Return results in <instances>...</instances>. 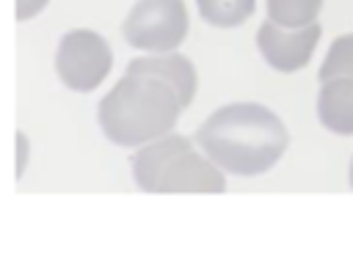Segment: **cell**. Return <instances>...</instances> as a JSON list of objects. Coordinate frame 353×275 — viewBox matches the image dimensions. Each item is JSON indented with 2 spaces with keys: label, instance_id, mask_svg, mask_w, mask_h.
I'll return each mask as SVG.
<instances>
[{
  "label": "cell",
  "instance_id": "cell-10",
  "mask_svg": "<svg viewBox=\"0 0 353 275\" xmlns=\"http://www.w3.org/2000/svg\"><path fill=\"white\" fill-rule=\"evenodd\" d=\"M325 0H265L268 19L281 28H303L317 22Z\"/></svg>",
  "mask_w": 353,
  "mask_h": 275
},
{
  "label": "cell",
  "instance_id": "cell-4",
  "mask_svg": "<svg viewBox=\"0 0 353 275\" xmlns=\"http://www.w3.org/2000/svg\"><path fill=\"white\" fill-rule=\"evenodd\" d=\"M113 69L108 38L91 28H72L55 47V74L74 94L97 91Z\"/></svg>",
  "mask_w": 353,
  "mask_h": 275
},
{
  "label": "cell",
  "instance_id": "cell-1",
  "mask_svg": "<svg viewBox=\"0 0 353 275\" xmlns=\"http://www.w3.org/2000/svg\"><path fill=\"white\" fill-rule=\"evenodd\" d=\"M193 143L232 176H262L287 151L290 132L284 121L259 102H229L212 110Z\"/></svg>",
  "mask_w": 353,
  "mask_h": 275
},
{
  "label": "cell",
  "instance_id": "cell-12",
  "mask_svg": "<svg viewBox=\"0 0 353 275\" xmlns=\"http://www.w3.org/2000/svg\"><path fill=\"white\" fill-rule=\"evenodd\" d=\"M14 146H17V151H14V176L19 182L25 176V170H28V162H30V138L22 129H17Z\"/></svg>",
  "mask_w": 353,
  "mask_h": 275
},
{
  "label": "cell",
  "instance_id": "cell-5",
  "mask_svg": "<svg viewBox=\"0 0 353 275\" xmlns=\"http://www.w3.org/2000/svg\"><path fill=\"white\" fill-rule=\"evenodd\" d=\"M226 190V173L193 143H182L160 168L152 192L157 195H218Z\"/></svg>",
  "mask_w": 353,
  "mask_h": 275
},
{
  "label": "cell",
  "instance_id": "cell-11",
  "mask_svg": "<svg viewBox=\"0 0 353 275\" xmlns=\"http://www.w3.org/2000/svg\"><path fill=\"white\" fill-rule=\"evenodd\" d=\"M317 77H320V82L331 80V77H353V33H345L331 41Z\"/></svg>",
  "mask_w": 353,
  "mask_h": 275
},
{
  "label": "cell",
  "instance_id": "cell-6",
  "mask_svg": "<svg viewBox=\"0 0 353 275\" xmlns=\"http://www.w3.org/2000/svg\"><path fill=\"white\" fill-rule=\"evenodd\" d=\"M320 36H323V28L317 22L303 25V28H281L265 19L256 28V50L270 69L281 74H292L309 66Z\"/></svg>",
  "mask_w": 353,
  "mask_h": 275
},
{
  "label": "cell",
  "instance_id": "cell-2",
  "mask_svg": "<svg viewBox=\"0 0 353 275\" xmlns=\"http://www.w3.org/2000/svg\"><path fill=\"white\" fill-rule=\"evenodd\" d=\"M182 102L171 85L149 74L124 72L97 104L102 135L121 148H138L176 129Z\"/></svg>",
  "mask_w": 353,
  "mask_h": 275
},
{
  "label": "cell",
  "instance_id": "cell-14",
  "mask_svg": "<svg viewBox=\"0 0 353 275\" xmlns=\"http://www.w3.org/2000/svg\"><path fill=\"white\" fill-rule=\"evenodd\" d=\"M347 182H350V187H353V157H350V168H347Z\"/></svg>",
  "mask_w": 353,
  "mask_h": 275
},
{
  "label": "cell",
  "instance_id": "cell-9",
  "mask_svg": "<svg viewBox=\"0 0 353 275\" xmlns=\"http://www.w3.org/2000/svg\"><path fill=\"white\" fill-rule=\"evenodd\" d=\"M199 16L212 28H240L251 19L256 0H196Z\"/></svg>",
  "mask_w": 353,
  "mask_h": 275
},
{
  "label": "cell",
  "instance_id": "cell-3",
  "mask_svg": "<svg viewBox=\"0 0 353 275\" xmlns=\"http://www.w3.org/2000/svg\"><path fill=\"white\" fill-rule=\"evenodd\" d=\"M190 30L185 0H135L121 22L124 41L138 52H174Z\"/></svg>",
  "mask_w": 353,
  "mask_h": 275
},
{
  "label": "cell",
  "instance_id": "cell-7",
  "mask_svg": "<svg viewBox=\"0 0 353 275\" xmlns=\"http://www.w3.org/2000/svg\"><path fill=\"white\" fill-rule=\"evenodd\" d=\"M130 74H149L163 80L165 85H171L182 102V107H190L199 91V72L193 66V60L188 55H182L179 50L174 52H143L141 58H132L127 63Z\"/></svg>",
  "mask_w": 353,
  "mask_h": 275
},
{
  "label": "cell",
  "instance_id": "cell-13",
  "mask_svg": "<svg viewBox=\"0 0 353 275\" xmlns=\"http://www.w3.org/2000/svg\"><path fill=\"white\" fill-rule=\"evenodd\" d=\"M47 6H50V0H14V19L17 22H30Z\"/></svg>",
  "mask_w": 353,
  "mask_h": 275
},
{
  "label": "cell",
  "instance_id": "cell-8",
  "mask_svg": "<svg viewBox=\"0 0 353 275\" xmlns=\"http://www.w3.org/2000/svg\"><path fill=\"white\" fill-rule=\"evenodd\" d=\"M317 118L334 135H353V77L323 80L317 94Z\"/></svg>",
  "mask_w": 353,
  "mask_h": 275
}]
</instances>
